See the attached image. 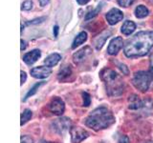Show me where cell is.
I'll list each match as a JSON object with an SVG mask.
<instances>
[{
	"instance_id": "obj_21",
	"label": "cell",
	"mask_w": 153,
	"mask_h": 143,
	"mask_svg": "<svg viewBox=\"0 0 153 143\" xmlns=\"http://www.w3.org/2000/svg\"><path fill=\"white\" fill-rule=\"evenodd\" d=\"M32 116H33V113L31 110H29V109L24 110L21 114V123H20L21 126H23L24 124H26L29 120H30Z\"/></svg>"
},
{
	"instance_id": "obj_25",
	"label": "cell",
	"mask_w": 153,
	"mask_h": 143,
	"mask_svg": "<svg viewBox=\"0 0 153 143\" xmlns=\"http://www.w3.org/2000/svg\"><path fill=\"white\" fill-rule=\"evenodd\" d=\"M33 8V2L31 0H26L25 2H23L21 5V10L22 11H30Z\"/></svg>"
},
{
	"instance_id": "obj_1",
	"label": "cell",
	"mask_w": 153,
	"mask_h": 143,
	"mask_svg": "<svg viewBox=\"0 0 153 143\" xmlns=\"http://www.w3.org/2000/svg\"><path fill=\"white\" fill-rule=\"evenodd\" d=\"M153 47V32H139L128 39L123 47L127 57H141L146 55Z\"/></svg>"
},
{
	"instance_id": "obj_26",
	"label": "cell",
	"mask_w": 153,
	"mask_h": 143,
	"mask_svg": "<svg viewBox=\"0 0 153 143\" xmlns=\"http://www.w3.org/2000/svg\"><path fill=\"white\" fill-rule=\"evenodd\" d=\"M46 19V17H39V18H36V19H33V20L32 21H29L27 22V25H36V24H40L42 23L43 21H44Z\"/></svg>"
},
{
	"instance_id": "obj_9",
	"label": "cell",
	"mask_w": 153,
	"mask_h": 143,
	"mask_svg": "<svg viewBox=\"0 0 153 143\" xmlns=\"http://www.w3.org/2000/svg\"><path fill=\"white\" fill-rule=\"evenodd\" d=\"M30 74L33 77L37 78V79H43L48 77L51 74H52V70L49 67H43V66H39V67H36L30 71Z\"/></svg>"
},
{
	"instance_id": "obj_2",
	"label": "cell",
	"mask_w": 153,
	"mask_h": 143,
	"mask_svg": "<svg viewBox=\"0 0 153 143\" xmlns=\"http://www.w3.org/2000/svg\"><path fill=\"white\" fill-rule=\"evenodd\" d=\"M115 123V116L105 107H100L90 113L85 119V125L94 131L109 128Z\"/></svg>"
},
{
	"instance_id": "obj_7",
	"label": "cell",
	"mask_w": 153,
	"mask_h": 143,
	"mask_svg": "<svg viewBox=\"0 0 153 143\" xmlns=\"http://www.w3.org/2000/svg\"><path fill=\"white\" fill-rule=\"evenodd\" d=\"M150 100L149 99H141L140 97H138L136 94H132L128 98V104L129 106L128 108L130 110H140V109H143V108H146L147 105H149L151 106L152 103L150 104H147V102H149Z\"/></svg>"
},
{
	"instance_id": "obj_16",
	"label": "cell",
	"mask_w": 153,
	"mask_h": 143,
	"mask_svg": "<svg viewBox=\"0 0 153 143\" xmlns=\"http://www.w3.org/2000/svg\"><path fill=\"white\" fill-rule=\"evenodd\" d=\"M110 35H111V32H103L102 33H100V35L95 39L96 49H97V50L102 49L103 44L105 43V41H106V39L110 36Z\"/></svg>"
},
{
	"instance_id": "obj_23",
	"label": "cell",
	"mask_w": 153,
	"mask_h": 143,
	"mask_svg": "<svg viewBox=\"0 0 153 143\" xmlns=\"http://www.w3.org/2000/svg\"><path fill=\"white\" fill-rule=\"evenodd\" d=\"M134 2H135V0H118V4H119L121 7H123V8H127V7H129V6H130V5H132Z\"/></svg>"
},
{
	"instance_id": "obj_24",
	"label": "cell",
	"mask_w": 153,
	"mask_h": 143,
	"mask_svg": "<svg viewBox=\"0 0 153 143\" xmlns=\"http://www.w3.org/2000/svg\"><path fill=\"white\" fill-rule=\"evenodd\" d=\"M82 98H83V106L88 107L91 104V97L88 93H82Z\"/></svg>"
},
{
	"instance_id": "obj_15",
	"label": "cell",
	"mask_w": 153,
	"mask_h": 143,
	"mask_svg": "<svg viewBox=\"0 0 153 143\" xmlns=\"http://www.w3.org/2000/svg\"><path fill=\"white\" fill-rule=\"evenodd\" d=\"M135 29H136L135 23H134L133 21L127 20L123 24V26L121 28V32L123 33L124 35H130L131 33L135 31Z\"/></svg>"
},
{
	"instance_id": "obj_12",
	"label": "cell",
	"mask_w": 153,
	"mask_h": 143,
	"mask_svg": "<svg viewBox=\"0 0 153 143\" xmlns=\"http://www.w3.org/2000/svg\"><path fill=\"white\" fill-rule=\"evenodd\" d=\"M91 54H92V50H91V48L85 47V48H83V49L78 51L76 54H74V55H73L74 62L76 64H79L87 58Z\"/></svg>"
},
{
	"instance_id": "obj_32",
	"label": "cell",
	"mask_w": 153,
	"mask_h": 143,
	"mask_svg": "<svg viewBox=\"0 0 153 143\" xmlns=\"http://www.w3.org/2000/svg\"><path fill=\"white\" fill-rule=\"evenodd\" d=\"M50 3V0H39V4L41 7H45L46 5Z\"/></svg>"
},
{
	"instance_id": "obj_10",
	"label": "cell",
	"mask_w": 153,
	"mask_h": 143,
	"mask_svg": "<svg viewBox=\"0 0 153 143\" xmlns=\"http://www.w3.org/2000/svg\"><path fill=\"white\" fill-rule=\"evenodd\" d=\"M106 20L110 24V25H115L118 22L122 21L123 18V13L122 11H120L119 9H111L110 11L106 13Z\"/></svg>"
},
{
	"instance_id": "obj_14",
	"label": "cell",
	"mask_w": 153,
	"mask_h": 143,
	"mask_svg": "<svg viewBox=\"0 0 153 143\" xmlns=\"http://www.w3.org/2000/svg\"><path fill=\"white\" fill-rule=\"evenodd\" d=\"M61 59V56L59 54H52L49 56H47L45 60H44V64L49 67V68H52V67L56 66Z\"/></svg>"
},
{
	"instance_id": "obj_17",
	"label": "cell",
	"mask_w": 153,
	"mask_h": 143,
	"mask_svg": "<svg viewBox=\"0 0 153 143\" xmlns=\"http://www.w3.org/2000/svg\"><path fill=\"white\" fill-rule=\"evenodd\" d=\"M71 75H72V70L70 68V66H65L59 71V74H57V78H59V81H67L70 78Z\"/></svg>"
},
{
	"instance_id": "obj_18",
	"label": "cell",
	"mask_w": 153,
	"mask_h": 143,
	"mask_svg": "<svg viewBox=\"0 0 153 143\" xmlns=\"http://www.w3.org/2000/svg\"><path fill=\"white\" fill-rule=\"evenodd\" d=\"M86 40H87V33H86L85 32H79V35L75 37V39L73 41V44H72V49H76V47H79V45L83 44Z\"/></svg>"
},
{
	"instance_id": "obj_27",
	"label": "cell",
	"mask_w": 153,
	"mask_h": 143,
	"mask_svg": "<svg viewBox=\"0 0 153 143\" xmlns=\"http://www.w3.org/2000/svg\"><path fill=\"white\" fill-rule=\"evenodd\" d=\"M21 143H33V139L29 136H21Z\"/></svg>"
},
{
	"instance_id": "obj_6",
	"label": "cell",
	"mask_w": 153,
	"mask_h": 143,
	"mask_svg": "<svg viewBox=\"0 0 153 143\" xmlns=\"http://www.w3.org/2000/svg\"><path fill=\"white\" fill-rule=\"evenodd\" d=\"M72 143H80L89 136L87 131L80 127H72L70 130Z\"/></svg>"
},
{
	"instance_id": "obj_31",
	"label": "cell",
	"mask_w": 153,
	"mask_h": 143,
	"mask_svg": "<svg viewBox=\"0 0 153 143\" xmlns=\"http://www.w3.org/2000/svg\"><path fill=\"white\" fill-rule=\"evenodd\" d=\"M21 85H23L24 83L26 82V79H27V74H26V73L25 72H23V71H21Z\"/></svg>"
},
{
	"instance_id": "obj_29",
	"label": "cell",
	"mask_w": 153,
	"mask_h": 143,
	"mask_svg": "<svg viewBox=\"0 0 153 143\" xmlns=\"http://www.w3.org/2000/svg\"><path fill=\"white\" fill-rule=\"evenodd\" d=\"M148 71L153 74V52L150 55L149 57V69H148Z\"/></svg>"
},
{
	"instance_id": "obj_35",
	"label": "cell",
	"mask_w": 153,
	"mask_h": 143,
	"mask_svg": "<svg viewBox=\"0 0 153 143\" xmlns=\"http://www.w3.org/2000/svg\"><path fill=\"white\" fill-rule=\"evenodd\" d=\"M89 1L90 0H76V2H78L79 5H85V4H87Z\"/></svg>"
},
{
	"instance_id": "obj_11",
	"label": "cell",
	"mask_w": 153,
	"mask_h": 143,
	"mask_svg": "<svg viewBox=\"0 0 153 143\" xmlns=\"http://www.w3.org/2000/svg\"><path fill=\"white\" fill-rule=\"evenodd\" d=\"M123 46V41L122 37H115L110 41L108 48H107V52L110 55H116L118 52L121 51V49Z\"/></svg>"
},
{
	"instance_id": "obj_13",
	"label": "cell",
	"mask_w": 153,
	"mask_h": 143,
	"mask_svg": "<svg viewBox=\"0 0 153 143\" xmlns=\"http://www.w3.org/2000/svg\"><path fill=\"white\" fill-rule=\"evenodd\" d=\"M41 56V52L39 50H33L30 52H27L26 55H24L23 56V61L25 62L27 65H32L35 62L38 60V58Z\"/></svg>"
},
{
	"instance_id": "obj_3",
	"label": "cell",
	"mask_w": 153,
	"mask_h": 143,
	"mask_svg": "<svg viewBox=\"0 0 153 143\" xmlns=\"http://www.w3.org/2000/svg\"><path fill=\"white\" fill-rule=\"evenodd\" d=\"M100 78L103 81L106 93L110 97L121 95L124 89V83L116 72L105 68L100 72Z\"/></svg>"
},
{
	"instance_id": "obj_34",
	"label": "cell",
	"mask_w": 153,
	"mask_h": 143,
	"mask_svg": "<svg viewBox=\"0 0 153 143\" xmlns=\"http://www.w3.org/2000/svg\"><path fill=\"white\" fill-rule=\"evenodd\" d=\"M27 48V43H26V41H24V40H21V51H24Z\"/></svg>"
},
{
	"instance_id": "obj_33",
	"label": "cell",
	"mask_w": 153,
	"mask_h": 143,
	"mask_svg": "<svg viewBox=\"0 0 153 143\" xmlns=\"http://www.w3.org/2000/svg\"><path fill=\"white\" fill-rule=\"evenodd\" d=\"M57 35H59V26H55L54 27V36L55 37H57Z\"/></svg>"
},
{
	"instance_id": "obj_37",
	"label": "cell",
	"mask_w": 153,
	"mask_h": 143,
	"mask_svg": "<svg viewBox=\"0 0 153 143\" xmlns=\"http://www.w3.org/2000/svg\"><path fill=\"white\" fill-rule=\"evenodd\" d=\"M147 143H153V141H149V142H147Z\"/></svg>"
},
{
	"instance_id": "obj_22",
	"label": "cell",
	"mask_w": 153,
	"mask_h": 143,
	"mask_svg": "<svg viewBox=\"0 0 153 143\" xmlns=\"http://www.w3.org/2000/svg\"><path fill=\"white\" fill-rule=\"evenodd\" d=\"M100 9H102V4H100V5H98V7L96 8L93 12H90V13H88L87 14H86V16H85V19L86 20H89V19H91V18H93V17H95L97 14L100 13Z\"/></svg>"
},
{
	"instance_id": "obj_19",
	"label": "cell",
	"mask_w": 153,
	"mask_h": 143,
	"mask_svg": "<svg viewBox=\"0 0 153 143\" xmlns=\"http://www.w3.org/2000/svg\"><path fill=\"white\" fill-rule=\"evenodd\" d=\"M148 9L143 6V5H139V6L135 9V15L137 18H143L148 15Z\"/></svg>"
},
{
	"instance_id": "obj_30",
	"label": "cell",
	"mask_w": 153,
	"mask_h": 143,
	"mask_svg": "<svg viewBox=\"0 0 153 143\" xmlns=\"http://www.w3.org/2000/svg\"><path fill=\"white\" fill-rule=\"evenodd\" d=\"M119 143H129V138L126 136H122L119 139Z\"/></svg>"
},
{
	"instance_id": "obj_5",
	"label": "cell",
	"mask_w": 153,
	"mask_h": 143,
	"mask_svg": "<svg viewBox=\"0 0 153 143\" xmlns=\"http://www.w3.org/2000/svg\"><path fill=\"white\" fill-rule=\"evenodd\" d=\"M72 122L71 119L68 117H59L55 119L54 121L51 123V128L55 133H59V135H64V133L71 130Z\"/></svg>"
},
{
	"instance_id": "obj_4",
	"label": "cell",
	"mask_w": 153,
	"mask_h": 143,
	"mask_svg": "<svg viewBox=\"0 0 153 143\" xmlns=\"http://www.w3.org/2000/svg\"><path fill=\"white\" fill-rule=\"evenodd\" d=\"M153 80V74L149 71H140L134 74L132 77V84L134 87L141 91L143 93H146L149 89V86Z\"/></svg>"
},
{
	"instance_id": "obj_8",
	"label": "cell",
	"mask_w": 153,
	"mask_h": 143,
	"mask_svg": "<svg viewBox=\"0 0 153 143\" xmlns=\"http://www.w3.org/2000/svg\"><path fill=\"white\" fill-rule=\"evenodd\" d=\"M49 109L52 114L55 116H61L65 111V104L63 100L59 97H54L50 102Z\"/></svg>"
},
{
	"instance_id": "obj_28",
	"label": "cell",
	"mask_w": 153,
	"mask_h": 143,
	"mask_svg": "<svg viewBox=\"0 0 153 143\" xmlns=\"http://www.w3.org/2000/svg\"><path fill=\"white\" fill-rule=\"evenodd\" d=\"M118 67H119V69L123 72V74H128V73H129L128 68H127V67H126V65H124V64H123V63H118Z\"/></svg>"
},
{
	"instance_id": "obj_20",
	"label": "cell",
	"mask_w": 153,
	"mask_h": 143,
	"mask_svg": "<svg viewBox=\"0 0 153 143\" xmlns=\"http://www.w3.org/2000/svg\"><path fill=\"white\" fill-rule=\"evenodd\" d=\"M46 82H44V81H41V82H37V83H36L35 85L33 86V87L30 89V91L27 93V94L25 95V98H24V101H26V100L29 98V97H33V94H36V92L38 91V89H39L42 85H44Z\"/></svg>"
},
{
	"instance_id": "obj_36",
	"label": "cell",
	"mask_w": 153,
	"mask_h": 143,
	"mask_svg": "<svg viewBox=\"0 0 153 143\" xmlns=\"http://www.w3.org/2000/svg\"><path fill=\"white\" fill-rule=\"evenodd\" d=\"M39 143H56V142H51V141H46V140H41Z\"/></svg>"
}]
</instances>
